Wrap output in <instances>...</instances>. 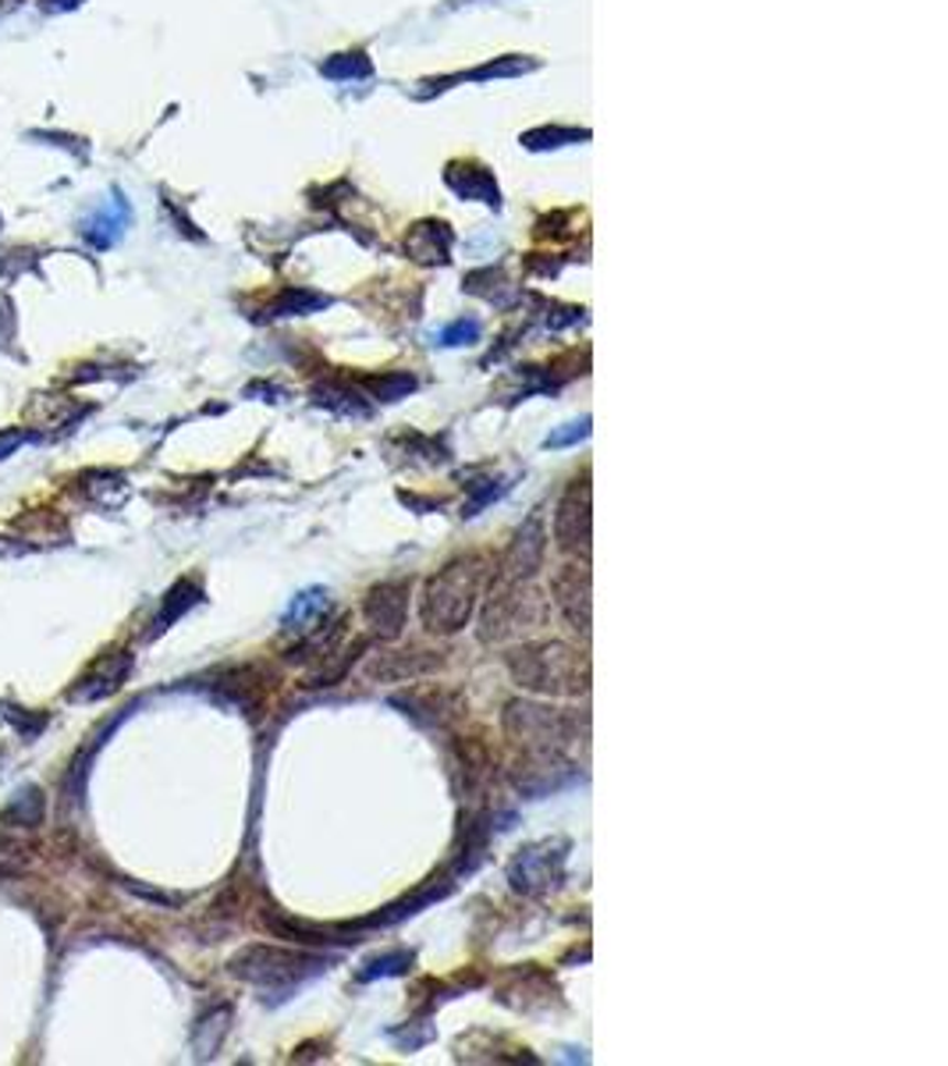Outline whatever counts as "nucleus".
<instances>
[{
  "label": "nucleus",
  "mask_w": 948,
  "mask_h": 1066,
  "mask_svg": "<svg viewBox=\"0 0 948 1066\" xmlns=\"http://www.w3.org/2000/svg\"><path fill=\"white\" fill-rule=\"evenodd\" d=\"M508 668L519 687L554 697H575L590 687V665L580 650H572L558 640L548 644H526L508 655Z\"/></svg>",
  "instance_id": "1"
},
{
  "label": "nucleus",
  "mask_w": 948,
  "mask_h": 1066,
  "mask_svg": "<svg viewBox=\"0 0 948 1066\" xmlns=\"http://www.w3.org/2000/svg\"><path fill=\"white\" fill-rule=\"evenodd\" d=\"M484 572H487L484 554H465V559H455L444 572H438L427 583V594H423V626L430 633H455L470 623Z\"/></svg>",
  "instance_id": "2"
},
{
  "label": "nucleus",
  "mask_w": 948,
  "mask_h": 1066,
  "mask_svg": "<svg viewBox=\"0 0 948 1066\" xmlns=\"http://www.w3.org/2000/svg\"><path fill=\"white\" fill-rule=\"evenodd\" d=\"M327 960L310 957V952L274 949V946H249L231 960V975L249 984H260L270 992H292L302 981L324 975Z\"/></svg>",
  "instance_id": "3"
},
{
  "label": "nucleus",
  "mask_w": 948,
  "mask_h": 1066,
  "mask_svg": "<svg viewBox=\"0 0 948 1066\" xmlns=\"http://www.w3.org/2000/svg\"><path fill=\"white\" fill-rule=\"evenodd\" d=\"M554 540L569 554H590V481H575L554 513Z\"/></svg>",
  "instance_id": "4"
},
{
  "label": "nucleus",
  "mask_w": 948,
  "mask_h": 1066,
  "mask_svg": "<svg viewBox=\"0 0 948 1066\" xmlns=\"http://www.w3.org/2000/svg\"><path fill=\"white\" fill-rule=\"evenodd\" d=\"M543 551H548V534H543L540 516H534L502 554L497 583H529L543 566Z\"/></svg>",
  "instance_id": "5"
},
{
  "label": "nucleus",
  "mask_w": 948,
  "mask_h": 1066,
  "mask_svg": "<svg viewBox=\"0 0 948 1066\" xmlns=\"http://www.w3.org/2000/svg\"><path fill=\"white\" fill-rule=\"evenodd\" d=\"M561 864H565V853H561L558 842H554V847H551V842H540V847H529V850H523L516 857V861H511L508 879H511V885L519 889V893L537 896V893L551 889L561 879Z\"/></svg>",
  "instance_id": "6"
},
{
  "label": "nucleus",
  "mask_w": 948,
  "mask_h": 1066,
  "mask_svg": "<svg viewBox=\"0 0 948 1066\" xmlns=\"http://www.w3.org/2000/svg\"><path fill=\"white\" fill-rule=\"evenodd\" d=\"M505 729L519 743L537 746V751H548V754H551V746L565 740V722H561L554 711L537 708V704H508Z\"/></svg>",
  "instance_id": "7"
},
{
  "label": "nucleus",
  "mask_w": 948,
  "mask_h": 1066,
  "mask_svg": "<svg viewBox=\"0 0 948 1066\" xmlns=\"http://www.w3.org/2000/svg\"><path fill=\"white\" fill-rule=\"evenodd\" d=\"M406 612H409V583L406 580H391V583L374 586L366 597V609H363L369 629H374V636H380V640H395V636H401Z\"/></svg>",
  "instance_id": "8"
},
{
  "label": "nucleus",
  "mask_w": 948,
  "mask_h": 1066,
  "mask_svg": "<svg viewBox=\"0 0 948 1066\" xmlns=\"http://www.w3.org/2000/svg\"><path fill=\"white\" fill-rule=\"evenodd\" d=\"M551 591L561 615L569 618V626L580 636H590V569L561 566L558 577L551 580Z\"/></svg>",
  "instance_id": "9"
},
{
  "label": "nucleus",
  "mask_w": 948,
  "mask_h": 1066,
  "mask_svg": "<svg viewBox=\"0 0 948 1066\" xmlns=\"http://www.w3.org/2000/svg\"><path fill=\"white\" fill-rule=\"evenodd\" d=\"M128 228V203L121 200V193L115 196H107L96 211L83 220V235H86V243L96 246V249H110L118 243V238L125 235Z\"/></svg>",
  "instance_id": "10"
},
{
  "label": "nucleus",
  "mask_w": 948,
  "mask_h": 1066,
  "mask_svg": "<svg viewBox=\"0 0 948 1066\" xmlns=\"http://www.w3.org/2000/svg\"><path fill=\"white\" fill-rule=\"evenodd\" d=\"M128 668H132V658L121 655V650H118V655L100 658V661H96L83 679H78V687L72 690V697H75V700H100V697H107V693H115V690L121 687V682H125Z\"/></svg>",
  "instance_id": "11"
},
{
  "label": "nucleus",
  "mask_w": 948,
  "mask_h": 1066,
  "mask_svg": "<svg viewBox=\"0 0 948 1066\" xmlns=\"http://www.w3.org/2000/svg\"><path fill=\"white\" fill-rule=\"evenodd\" d=\"M324 612H327V591H320V586H313V591H302L292 604H288L284 629L288 633H310L313 626H320Z\"/></svg>",
  "instance_id": "12"
},
{
  "label": "nucleus",
  "mask_w": 948,
  "mask_h": 1066,
  "mask_svg": "<svg viewBox=\"0 0 948 1066\" xmlns=\"http://www.w3.org/2000/svg\"><path fill=\"white\" fill-rule=\"evenodd\" d=\"M203 601V591L192 580H182V583H174L168 597H164V609H160L157 615V623H153V633H164L171 623H179V618L188 612V609H196V604Z\"/></svg>",
  "instance_id": "13"
},
{
  "label": "nucleus",
  "mask_w": 948,
  "mask_h": 1066,
  "mask_svg": "<svg viewBox=\"0 0 948 1066\" xmlns=\"http://www.w3.org/2000/svg\"><path fill=\"white\" fill-rule=\"evenodd\" d=\"M43 793L36 786H29V789H19L11 797V804L0 810V818H4L8 825H19V829H32V825H40L43 821Z\"/></svg>",
  "instance_id": "14"
},
{
  "label": "nucleus",
  "mask_w": 948,
  "mask_h": 1066,
  "mask_svg": "<svg viewBox=\"0 0 948 1066\" xmlns=\"http://www.w3.org/2000/svg\"><path fill=\"white\" fill-rule=\"evenodd\" d=\"M228 1021H231V1010H228V1006H217V1010H211V1013H206L203 1021H200L196 1038H192V1045H196V1056H200V1059H211V1056L217 1053V1048H220V1038H224V1034H228Z\"/></svg>",
  "instance_id": "15"
},
{
  "label": "nucleus",
  "mask_w": 948,
  "mask_h": 1066,
  "mask_svg": "<svg viewBox=\"0 0 948 1066\" xmlns=\"http://www.w3.org/2000/svg\"><path fill=\"white\" fill-rule=\"evenodd\" d=\"M412 963V952L406 949H395V952H384V957H374L363 970H359V981H377V978H395V975H406Z\"/></svg>",
  "instance_id": "16"
},
{
  "label": "nucleus",
  "mask_w": 948,
  "mask_h": 1066,
  "mask_svg": "<svg viewBox=\"0 0 948 1066\" xmlns=\"http://www.w3.org/2000/svg\"><path fill=\"white\" fill-rule=\"evenodd\" d=\"M0 719H4L8 725L19 729V733H22L25 740L40 736L43 729H46V714H32V711L25 714L22 708H14V704H0Z\"/></svg>",
  "instance_id": "17"
},
{
  "label": "nucleus",
  "mask_w": 948,
  "mask_h": 1066,
  "mask_svg": "<svg viewBox=\"0 0 948 1066\" xmlns=\"http://www.w3.org/2000/svg\"><path fill=\"white\" fill-rule=\"evenodd\" d=\"M590 434V420L583 417L580 423H569L565 427V431H554L548 441H543V444H548V449H565V444H575V441H583Z\"/></svg>",
  "instance_id": "18"
},
{
  "label": "nucleus",
  "mask_w": 948,
  "mask_h": 1066,
  "mask_svg": "<svg viewBox=\"0 0 948 1066\" xmlns=\"http://www.w3.org/2000/svg\"><path fill=\"white\" fill-rule=\"evenodd\" d=\"M476 338H480V324L476 321H459V324H452V327L441 334L444 345H470Z\"/></svg>",
  "instance_id": "19"
},
{
  "label": "nucleus",
  "mask_w": 948,
  "mask_h": 1066,
  "mask_svg": "<svg viewBox=\"0 0 948 1066\" xmlns=\"http://www.w3.org/2000/svg\"><path fill=\"white\" fill-rule=\"evenodd\" d=\"M505 491H508V484H497V487H494V484H487V487H480L476 495H473L470 502L462 505V516H476L480 508H484L487 502H494L497 495H505Z\"/></svg>",
  "instance_id": "20"
},
{
  "label": "nucleus",
  "mask_w": 948,
  "mask_h": 1066,
  "mask_svg": "<svg viewBox=\"0 0 948 1066\" xmlns=\"http://www.w3.org/2000/svg\"><path fill=\"white\" fill-rule=\"evenodd\" d=\"M25 441H29L25 431H4V434H0V459H8L14 449H22Z\"/></svg>",
  "instance_id": "21"
},
{
  "label": "nucleus",
  "mask_w": 948,
  "mask_h": 1066,
  "mask_svg": "<svg viewBox=\"0 0 948 1066\" xmlns=\"http://www.w3.org/2000/svg\"><path fill=\"white\" fill-rule=\"evenodd\" d=\"M29 545H14V540L8 537H0V559H14V554H25Z\"/></svg>",
  "instance_id": "22"
}]
</instances>
